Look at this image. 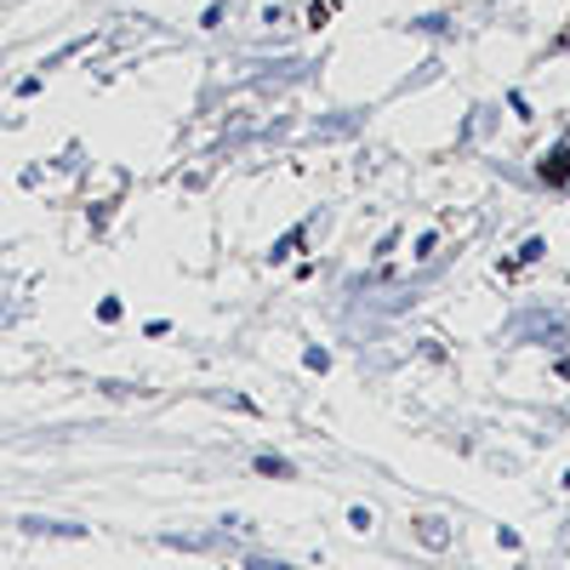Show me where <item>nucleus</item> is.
I'll list each match as a JSON object with an SVG mask.
<instances>
[{
  "label": "nucleus",
  "instance_id": "nucleus-1",
  "mask_svg": "<svg viewBox=\"0 0 570 570\" xmlns=\"http://www.w3.org/2000/svg\"><path fill=\"white\" fill-rule=\"evenodd\" d=\"M422 542H445V519H422Z\"/></svg>",
  "mask_w": 570,
  "mask_h": 570
}]
</instances>
